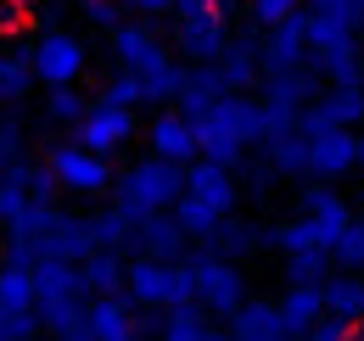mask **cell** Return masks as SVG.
Segmentation results:
<instances>
[{
    "label": "cell",
    "instance_id": "6da1fadb",
    "mask_svg": "<svg viewBox=\"0 0 364 341\" xmlns=\"http://www.w3.org/2000/svg\"><path fill=\"white\" fill-rule=\"evenodd\" d=\"M191 134H196L202 163L235 173L252 146H264V107H258V95H219L202 118H191Z\"/></svg>",
    "mask_w": 364,
    "mask_h": 341
},
{
    "label": "cell",
    "instance_id": "7a4b0ae2",
    "mask_svg": "<svg viewBox=\"0 0 364 341\" xmlns=\"http://www.w3.org/2000/svg\"><path fill=\"white\" fill-rule=\"evenodd\" d=\"M85 274L79 263H50L40 257L34 263V313H40V336H68L85 325Z\"/></svg>",
    "mask_w": 364,
    "mask_h": 341
},
{
    "label": "cell",
    "instance_id": "3957f363",
    "mask_svg": "<svg viewBox=\"0 0 364 341\" xmlns=\"http://www.w3.org/2000/svg\"><path fill=\"white\" fill-rule=\"evenodd\" d=\"M180 269H185V280H191V302H196L202 313L230 319V313L247 302V274H241V263H225L213 247H191V252L180 257Z\"/></svg>",
    "mask_w": 364,
    "mask_h": 341
},
{
    "label": "cell",
    "instance_id": "277c9868",
    "mask_svg": "<svg viewBox=\"0 0 364 341\" xmlns=\"http://www.w3.org/2000/svg\"><path fill=\"white\" fill-rule=\"evenodd\" d=\"M112 190H118V202L129 207V213H168L174 202H180L185 179L174 163H163V157H140V163H129V168L112 179Z\"/></svg>",
    "mask_w": 364,
    "mask_h": 341
},
{
    "label": "cell",
    "instance_id": "5b68a950",
    "mask_svg": "<svg viewBox=\"0 0 364 341\" xmlns=\"http://www.w3.org/2000/svg\"><path fill=\"white\" fill-rule=\"evenodd\" d=\"M124 297H129V308H140V313H168V308L191 302V280H185L180 263L135 257V263H124Z\"/></svg>",
    "mask_w": 364,
    "mask_h": 341
},
{
    "label": "cell",
    "instance_id": "8992f818",
    "mask_svg": "<svg viewBox=\"0 0 364 341\" xmlns=\"http://www.w3.org/2000/svg\"><path fill=\"white\" fill-rule=\"evenodd\" d=\"M46 168L56 173V185L73 190V196H112V179H118L112 163L95 157V151H85L73 134H62V140L46 146Z\"/></svg>",
    "mask_w": 364,
    "mask_h": 341
},
{
    "label": "cell",
    "instance_id": "52a82bcc",
    "mask_svg": "<svg viewBox=\"0 0 364 341\" xmlns=\"http://www.w3.org/2000/svg\"><path fill=\"white\" fill-rule=\"evenodd\" d=\"M28 67H34V85L68 90V85H79V79H85L90 50H85V40H79V34L50 28V34H40V40H34V50H28Z\"/></svg>",
    "mask_w": 364,
    "mask_h": 341
},
{
    "label": "cell",
    "instance_id": "ba28073f",
    "mask_svg": "<svg viewBox=\"0 0 364 341\" xmlns=\"http://www.w3.org/2000/svg\"><path fill=\"white\" fill-rule=\"evenodd\" d=\"M230 45V23L219 6H202V11H180L174 17V50H180L191 67H208V62H219Z\"/></svg>",
    "mask_w": 364,
    "mask_h": 341
},
{
    "label": "cell",
    "instance_id": "9c48e42d",
    "mask_svg": "<svg viewBox=\"0 0 364 341\" xmlns=\"http://www.w3.org/2000/svg\"><path fill=\"white\" fill-rule=\"evenodd\" d=\"M73 129H79L73 140H79L85 151H95V157H107V163H112V157H118V151L135 140V129H140V124H135V112H124V107L90 101V107H85V118H79Z\"/></svg>",
    "mask_w": 364,
    "mask_h": 341
},
{
    "label": "cell",
    "instance_id": "30bf717a",
    "mask_svg": "<svg viewBox=\"0 0 364 341\" xmlns=\"http://www.w3.org/2000/svg\"><path fill=\"white\" fill-rule=\"evenodd\" d=\"M297 67H309V40H303V11L258 34V73H264V79H274V73H297Z\"/></svg>",
    "mask_w": 364,
    "mask_h": 341
},
{
    "label": "cell",
    "instance_id": "8fae6325",
    "mask_svg": "<svg viewBox=\"0 0 364 341\" xmlns=\"http://www.w3.org/2000/svg\"><path fill=\"white\" fill-rule=\"evenodd\" d=\"M112 56H118V73H146V67H157V62H168V45H163V34L146 23V17H129V23H118L112 34Z\"/></svg>",
    "mask_w": 364,
    "mask_h": 341
},
{
    "label": "cell",
    "instance_id": "7c38bea8",
    "mask_svg": "<svg viewBox=\"0 0 364 341\" xmlns=\"http://www.w3.org/2000/svg\"><path fill=\"white\" fill-rule=\"evenodd\" d=\"M297 207H303L297 218H309V224H314L325 247H331V241H336V235L353 224V202H348L336 185H319V179H309V185L297 190Z\"/></svg>",
    "mask_w": 364,
    "mask_h": 341
},
{
    "label": "cell",
    "instance_id": "4fadbf2b",
    "mask_svg": "<svg viewBox=\"0 0 364 341\" xmlns=\"http://www.w3.org/2000/svg\"><path fill=\"white\" fill-rule=\"evenodd\" d=\"M180 179H185V190L180 196H191V202H202L208 213H219V218H230L235 213V196H241V185H235V173L230 168H213V163H185L180 168Z\"/></svg>",
    "mask_w": 364,
    "mask_h": 341
},
{
    "label": "cell",
    "instance_id": "5bb4252c",
    "mask_svg": "<svg viewBox=\"0 0 364 341\" xmlns=\"http://www.w3.org/2000/svg\"><path fill=\"white\" fill-rule=\"evenodd\" d=\"M359 124H364V90H319L314 101L303 107V118H297L303 134H314V129H348V134H359Z\"/></svg>",
    "mask_w": 364,
    "mask_h": 341
},
{
    "label": "cell",
    "instance_id": "9a60e30c",
    "mask_svg": "<svg viewBox=\"0 0 364 341\" xmlns=\"http://www.w3.org/2000/svg\"><path fill=\"white\" fill-rule=\"evenodd\" d=\"M353 163H359V140L348 129H314L309 134V179L336 185L342 173H353Z\"/></svg>",
    "mask_w": 364,
    "mask_h": 341
},
{
    "label": "cell",
    "instance_id": "2e32d148",
    "mask_svg": "<svg viewBox=\"0 0 364 341\" xmlns=\"http://www.w3.org/2000/svg\"><path fill=\"white\" fill-rule=\"evenodd\" d=\"M95 247H90V224H85V213H50L46 235H40V257H50V263H85Z\"/></svg>",
    "mask_w": 364,
    "mask_h": 341
},
{
    "label": "cell",
    "instance_id": "e0dca14e",
    "mask_svg": "<svg viewBox=\"0 0 364 341\" xmlns=\"http://www.w3.org/2000/svg\"><path fill=\"white\" fill-rule=\"evenodd\" d=\"M135 252L151 257V263H180L191 252V241H185V229L174 224V213H146L135 224Z\"/></svg>",
    "mask_w": 364,
    "mask_h": 341
},
{
    "label": "cell",
    "instance_id": "ac0fdd59",
    "mask_svg": "<svg viewBox=\"0 0 364 341\" xmlns=\"http://www.w3.org/2000/svg\"><path fill=\"white\" fill-rule=\"evenodd\" d=\"M85 224H90V247L95 252H135V224L140 213H129L124 202H112V207H101V213H85Z\"/></svg>",
    "mask_w": 364,
    "mask_h": 341
},
{
    "label": "cell",
    "instance_id": "d6986e66",
    "mask_svg": "<svg viewBox=\"0 0 364 341\" xmlns=\"http://www.w3.org/2000/svg\"><path fill=\"white\" fill-rule=\"evenodd\" d=\"M219 67V79H225V95H252L258 90V34H241V40L225 45V56L213 62Z\"/></svg>",
    "mask_w": 364,
    "mask_h": 341
},
{
    "label": "cell",
    "instance_id": "ffe728a7",
    "mask_svg": "<svg viewBox=\"0 0 364 341\" xmlns=\"http://www.w3.org/2000/svg\"><path fill=\"white\" fill-rule=\"evenodd\" d=\"M146 140H151V157H163L174 168L196 163V134H191V124H185L180 112H157L151 129H146Z\"/></svg>",
    "mask_w": 364,
    "mask_h": 341
},
{
    "label": "cell",
    "instance_id": "44dd1931",
    "mask_svg": "<svg viewBox=\"0 0 364 341\" xmlns=\"http://www.w3.org/2000/svg\"><path fill=\"white\" fill-rule=\"evenodd\" d=\"M129 319H135L129 297H90L85 302V330H90V341H140Z\"/></svg>",
    "mask_w": 364,
    "mask_h": 341
},
{
    "label": "cell",
    "instance_id": "7402d4cb",
    "mask_svg": "<svg viewBox=\"0 0 364 341\" xmlns=\"http://www.w3.org/2000/svg\"><path fill=\"white\" fill-rule=\"evenodd\" d=\"M319 302L331 319L342 325H364V274H348V269H331L319 280Z\"/></svg>",
    "mask_w": 364,
    "mask_h": 341
},
{
    "label": "cell",
    "instance_id": "603a6c76",
    "mask_svg": "<svg viewBox=\"0 0 364 341\" xmlns=\"http://www.w3.org/2000/svg\"><path fill=\"white\" fill-rule=\"evenodd\" d=\"M230 341H291L269 297H247L230 313Z\"/></svg>",
    "mask_w": 364,
    "mask_h": 341
},
{
    "label": "cell",
    "instance_id": "cb8c5ba5",
    "mask_svg": "<svg viewBox=\"0 0 364 341\" xmlns=\"http://www.w3.org/2000/svg\"><path fill=\"white\" fill-rule=\"evenodd\" d=\"M264 163L274 179H309V134L303 129H280L264 140Z\"/></svg>",
    "mask_w": 364,
    "mask_h": 341
},
{
    "label": "cell",
    "instance_id": "d4e9b609",
    "mask_svg": "<svg viewBox=\"0 0 364 341\" xmlns=\"http://www.w3.org/2000/svg\"><path fill=\"white\" fill-rule=\"evenodd\" d=\"M219 95H225V79H219V67H213V62H208V67H185L180 95H174V112L191 124V118H202Z\"/></svg>",
    "mask_w": 364,
    "mask_h": 341
},
{
    "label": "cell",
    "instance_id": "484cf974",
    "mask_svg": "<svg viewBox=\"0 0 364 341\" xmlns=\"http://www.w3.org/2000/svg\"><path fill=\"white\" fill-rule=\"evenodd\" d=\"M274 313H280V325H286V336L297 341L314 319H325V302H319V286H286V297L274 302Z\"/></svg>",
    "mask_w": 364,
    "mask_h": 341
},
{
    "label": "cell",
    "instance_id": "4316f807",
    "mask_svg": "<svg viewBox=\"0 0 364 341\" xmlns=\"http://www.w3.org/2000/svg\"><path fill=\"white\" fill-rule=\"evenodd\" d=\"M28 90H34L28 50H23V45H6V50H0V107H23Z\"/></svg>",
    "mask_w": 364,
    "mask_h": 341
},
{
    "label": "cell",
    "instance_id": "83f0119b",
    "mask_svg": "<svg viewBox=\"0 0 364 341\" xmlns=\"http://www.w3.org/2000/svg\"><path fill=\"white\" fill-rule=\"evenodd\" d=\"M124 263H129V257H118V252H90L79 263L85 291H90V297H124Z\"/></svg>",
    "mask_w": 364,
    "mask_h": 341
},
{
    "label": "cell",
    "instance_id": "f1b7e54d",
    "mask_svg": "<svg viewBox=\"0 0 364 341\" xmlns=\"http://www.w3.org/2000/svg\"><path fill=\"white\" fill-rule=\"evenodd\" d=\"M208 247L225 257V263H241V257H252L258 247H264V235H258L252 224H241V218L230 213V218H219V229L208 235Z\"/></svg>",
    "mask_w": 364,
    "mask_h": 341
},
{
    "label": "cell",
    "instance_id": "f546056e",
    "mask_svg": "<svg viewBox=\"0 0 364 341\" xmlns=\"http://www.w3.org/2000/svg\"><path fill=\"white\" fill-rule=\"evenodd\" d=\"M6 179H11L28 202H40V207H56V196H62V185H56V173H50L46 163H11Z\"/></svg>",
    "mask_w": 364,
    "mask_h": 341
},
{
    "label": "cell",
    "instance_id": "4dcf8cb0",
    "mask_svg": "<svg viewBox=\"0 0 364 341\" xmlns=\"http://www.w3.org/2000/svg\"><path fill=\"white\" fill-rule=\"evenodd\" d=\"M264 241H269V247H274L280 257H297V252H325V241H319V229L309 224V218H280V224H274Z\"/></svg>",
    "mask_w": 364,
    "mask_h": 341
},
{
    "label": "cell",
    "instance_id": "1f68e13d",
    "mask_svg": "<svg viewBox=\"0 0 364 341\" xmlns=\"http://www.w3.org/2000/svg\"><path fill=\"white\" fill-rule=\"evenodd\" d=\"M180 79H185V62H180V56H168V62L146 67V73L135 79V85H140V101H151V107L174 101V95H180Z\"/></svg>",
    "mask_w": 364,
    "mask_h": 341
},
{
    "label": "cell",
    "instance_id": "d6a6232c",
    "mask_svg": "<svg viewBox=\"0 0 364 341\" xmlns=\"http://www.w3.org/2000/svg\"><path fill=\"white\" fill-rule=\"evenodd\" d=\"M34 308V269L0 263V313H28Z\"/></svg>",
    "mask_w": 364,
    "mask_h": 341
},
{
    "label": "cell",
    "instance_id": "836d02e7",
    "mask_svg": "<svg viewBox=\"0 0 364 341\" xmlns=\"http://www.w3.org/2000/svg\"><path fill=\"white\" fill-rule=\"evenodd\" d=\"M208 330H213V325H208V313H202L196 302H180V308H168V313H163L157 341H202Z\"/></svg>",
    "mask_w": 364,
    "mask_h": 341
},
{
    "label": "cell",
    "instance_id": "e575fe53",
    "mask_svg": "<svg viewBox=\"0 0 364 341\" xmlns=\"http://www.w3.org/2000/svg\"><path fill=\"white\" fill-rule=\"evenodd\" d=\"M303 40H309V56H319V50L353 45L359 34H353L348 23H336V17H314V11H303Z\"/></svg>",
    "mask_w": 364,
    "mask_h": 341
},
{
    "label": "cell",
    "instance_id": "d590c367",
    "mask_svg": "<svg viewBox=\"0 0 364 341\" xmlns=\"http://www.w3.org/2000/svg\"><path fill=\"white\" fill-rule=\"evenodd\" d=\"M325 257H331V269H348V274H364V229L359 224H348L331 247H325Z\"/></svg>",
    "mask_w": 364,
    "mask_h": 341
},
{
    "label": "cell",
    "instance_id": "8d00e7d4",
    "mask_svg": "<svg viewBox=\"0 0 364 341\" xmlns=\"http://www.w3.org/2000/svg\"><path fill=\"white\" fill-rule=\"evenodd\" d=\"M40 107H46V118H50V124H79L90 101L79 95V85H68V90H46V101H40Z\"/></svg>",
    "mask_w": 364,
    "mask_h": 341
},
{
    "label": "cell",
    "instance_id": "74e56055",
    "mask_svg": "<svg viewBox=\"0 0 364 341\" xmlns=\"http://www.w3.org/2000/svg\"><path fill=\"white\" fill-rule=\"evenodd\" d=\"M331 274V257L325 252H297V257H286V286H319Z\"/></svg>",
    "mask_w": 364,
    "mask_h": 341
},
{
    "label": "cell",
    "instance_id": "f35d334b",
    "mask_svg": "<svg viewBox=\"0 0 364 341\" xmlns=\"http://www.w3.org/2000/svg\"><path fill=\"white\" fill-rule=\"evenodd\" d=\"M303 11H314V17H336V23H348L353 34L364 28V0H303Z\"/></svg>",
    "mask_w": 364,
    "mask_h": 341
},
{
    "label": "cell",
    "instance_id": "ab89813d",
    "mask_svg": "<svg viewBox=\"0 0 364 341\" xmlns=\"http://www.w3.org/2000/svg\"><path fill=\"white\" fill-rule=\"evenodd\" d=\"M95 101H107V107H124V112H135V107H140V85H135V73H112V79H107V90H101Z\"/></svg>",
    "mask_w": 364,
    "mask_h": 341
},
{
    "label": "cell",
    "instance_id": "60d3db41",
    "mask_svg": "<svg viewBox=\"0 0 364 341\" xmlns=\"http://www.w3.org/2000/svg\"><path fill=\"white\" fill-rule=\"evenodd\" d=\"M297 11H303V0H252V23L258 28H274V23L297 17Z\"/></svg>",
    "mask_w": 364,
    "mask_h": 341
},
{
    "label": "cell",
    "instance_id": "b9f144b4",
    "mask_svg": "<svg viewBox=\"0 0 364 341\" xmlns=\"http://www.w3.org/2000/svg\"><path fill=\"white\" fill-rule=\"evenodd\" d=\"M23 140H28V134H23V124H17V118H0V163H6V168L23 157Z\"/></svg>",
    "mask_w": 364,
    "mask_h": 341
},
{
    "label": "cell",
    "instance_id": "7bdbcfd3",
    "mask_svg": "<svg viewBox=\"0 0 364 341\" xmlns=\"http://www.w3.org/2000/svg\"><path fill=\"white\" fill-rule=\"evenodd\" d=\"M79 11L90 17L95 28H107V34H112V28L124 23V17H118V0H79Z\"/></svg>",
    "mask_w": 364,
    "mask_h": 341
},
{
    "label": "cell",
    "instance_id": "ee69618b",
    "mask_svg": "<svg viewBox=\"0 0 364 341\" xmlns=\"http://www.w3.org/2000/svg\"><path fill=\"white\" fill-rule=\"evenodd\" d=\"M348 330H353V325H342V319H331V313H325V319H314L297 341H348Z\"/></svg>",
    "mask_w": 364,
    "mask_h": 341
},
{
    "label": "cell",
    "instance_id": "f6af8a7d",
    "mask_svg": "<svg viewBox=\"0 0 364 341\" xmlns=\"http://www.w3.org/2000/svg\"><path fill=\"white\" fill-rule=\"evenodd\" d=\"M241 173H247V185H252V196H264V190L274 185L269 163H252V157H247V163H241Z\"/></svg>",
    "mask_w": 364,
    "mask_h": 341
},
{
    "label": "cell",
    "instance_id": "bcb514c9",
    "mask_svg": "<svg viewBox=\"0 0 364 341\" xmlns=\"http://www.w3.org/2000/svg\"><path fill=\"white\" fill-rule=\"evenodd\" d=\"M23 23H28V17H23V6H17V0H0V34H17Z\"/></svg>",
    "mask_w": 364,
    "mask_h": 341
},
{
    "label": "cell",
    "instance_id": "7dc6e473",
    "mask_svg": "<svg viewBox=\"0 0 364 341\" xmlns=\"http://www.w3.org/2000/svg\"><path fill=\"white\" fill-rule=\"evenodd\" d=\"M62 11H68V6H62V0H40V11H34V17H40V28H62Z\"/></svg>",
    "mask_w": 364,
    "mask_h": 341
},
{
    "label": "cell",
    "instance_id": "c3c4849f",
    "mask_svg": "<svg viewBox=\"0 0 364 341\" xmlns=\"http://www.w3.org/2000/svg\"><path fill=\"white\" fill-rule=\"evenodd\" d=\"M124 6H135L140 17H157V11H174V0H124Z\"/></svg>",
    "mask_w": 364,
    "mask_h": 341
},
{
    "label": "cell",
    "instance_id": "681fc988",
    "mask_svg": "<svg viewBox=\"0 0 364 341\" xmlns=\"http://www.w3.org/2000/svg\"><path fill=\"white\" fill-rule=\"evenodd\" d=\"M202 6H219V0H174V11H202Z\"/></svg>",
    "mask_w": 364,
    "mask_h": 341
},
{
    "label": "cell",
    "instance_id": "f907efd6",
    "mask_svg": "<svg viewBox=\"0 0 364 341\" xmlns=\"http://www.w3.org/2000/svg\"><path fill=\"white\" fill-rule=\"evenodd\" d=\"M202 341H230V330H208V336H202Z\"/></svg>",
    "mask_w": 364,
    "mask_h": 341
},
{
    "label": "cell",
    "instance_id": "816d5d0a",
    "mask_svg": "<svg viewBox=\"0 0 364 341\" xmlns=\"http://www.w3.org/2000/svg\"><path fill=\"white\" fill-rule=\"evenodd\" d=\"M353 140H359V163H353V168H364V129H359V134H353Z\"/></svg>",
    "mask_w": 364,
    "mask_h": 341
},
{
    "label": "cell",
    "instance_id": "f5cc1de1",
    "mask_svg": "<svg viewBox=\"0 0 364 341\" xmlns=\"http://www.w3.org/2000/svg\"><path fill=\"white\" fill-rule=\"evenodd\" d=\"M353 224H359V229H364V196H359V207H353Z\"/></svg>",
    "mask_w": 364,
    "mask_h": 341
},
{
    "label": "cell",
    "instance_id": "db71d44e",
    "mask_svg": "<svg viewBox=\"0 0 364 341\" xmlns=\"http://www.w3.org/2000/svg\"><path fill=\"white\" fill-rule=\"evenodd\" d=\"M348 341H364V325H353V330H348Z\"/></svg>",
    "mask_w": 364,
    "mask_h": 341
},
{
    "label": "cell",
    "instance_id": "11a10c76",
    "mask_svg": "<svg viewBox=\"0 0 364 341\" xmlns=\"http://www.w3.org/2000/svg\"><path fill=\"white\" fill-rule=\"evenodd\" d=\"M0 179H6V163H0Z\"/></svg>",
    "mask_w": 364,
    "mask_h": 341
},
{
    "label": "cell",
    "instance_id": "9f6ffc18",
    "mask_svg": "<svg viewBox=\"0 0 364 341\" xmlns=\"http://www.w3.org/2000/svg\"><path fill=\"white\" fill-rule=\"evenodd\" d=\"M17 6H28V0H17Z\"/></svg>",
    "mask_w": 364,
    "mask_h": 341
},
{
    "label": "cell",
    "instance_id": "6f0895ef",
    "mask_svg": "<svg viewBox=\"0 0 364 341\" xmlns=\"http://www.w3.org/2000/svg\"><path fill=\"white\" fill-rule=\"evenodd\" d=\"M118 6H124V0H118Z\"/></svg>",
    "mask_w": 364,
    "mask_h": 341
},
{
    "label": "cell",
    "instance_id": "680465c9",
    "mask_svg": "<svg viewBox=\"0 0 364 341\" xmlns=\"http://www.w3.org/2000/svg\"><path fill=\"white\" fill-rule=\"evenodd\" d=\"M219 6H225V0H219Z\"/></svg>",
    "mask_w": 364,
    "mask_h": 341
}]
</instances>
